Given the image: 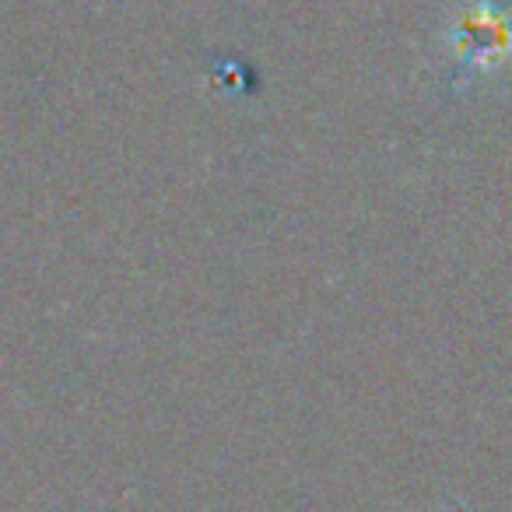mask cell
I'll return each mask as SVG.
<instances>
[{
	"mask_svg": "<svg viewBox=\"0 0 512 512\" xmlns=\"http://www.w3.org/2000/svg\"><path fill=\"white\" fill-rule=\"evenodd\" d=\"M456 78H484L512 64V15L498 0H470L446 29Z\"/></svg>",
	"mask_w": 512,
	"mask_h": 512,
	"instance_id": "1",
	"label": "cell"
}]
</instances>
